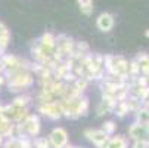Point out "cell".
<instances>
[{
    "instance_id": "13",
    "label": "cell",
    "mask_w": 149,
    "mask_h": 148,
    "mask_svg": "<svg viewBox=\"0 0 149 148\" xmlns=\"http://www.w3.org/2000/svg\"><path fill=\"white\" fill-rule=\"evenodd\" d=\"M112 113H114L118 119H124L125 116H129L130 111H129V107H127L125 101H121V102H117V105L114 107Z\"/></svg>"
},
{
    "instance_id": "34",
    "label": "cell",
    "mask_w": 149,
    "mask_h": 148,
    "mask_svg": "<svg viewBox=\"0 0 149 148\" xmlns=\"http://www.w3.org/2000/svg\"><path fill=\"white\" fill-rule=\"evenodd\" d=\"M0 89H2V88H0Z\"/></svg>"
},
{
    "instance_id": "19",
    "label": "cell",
    "mask_w": 149,
    "mask_h": 148,
    "mask_svg": "<svg viewBox=\"0 0 149 148\" xmlns=\"http://www.w3.org/2000/svg\"><path fill=\"white\" fill-rule=\"evenodd\" d=\"M89 108H90V101L86 95H83L81 101H80V105H78V113H80V117H84L87 116L89 113Z\"/></svg>"
},
{
    "instance_id": "21",
    "label": "cell",
    "mask_w": 149,
    "mask_h": 148,
    "mask_svg": "<svg viewBox=\"0 0 149 148\" xmlns=\"http://www.w3.org/2000/svg\"><path fill=\"white\" fill-rule=\"evenodd\" d=\"M129 76H140V65L136 59L129 61Z\"/></svg>"
},
{
    "instance_id": "33",
    "label": "cell",
    "mask_w": 149,
    "mask_h": 148,
    "mask_svg": "<svg viewBox=\"0 0 149 148\" xmlns=\"http://www.w3.org/2000/svg\"><path fill=\"white\" fill-rule=\"evenodd\" d=\"M148 88H149V76H148Z\"/></svg>"
},
{
    "instance_id": "20",
    "label": "cell",
    "mask_w": 149,
    "mask_h": 148,
    "mask_svg": "<svg viewBox=\"0 0 149 148\" xmlns=\"http://www.w3.org/2000/svg\"><path fill=\"white\" fill-rule=\"evenodd\" d=\"M38 40H40V43H41V45H46V46H52V48H55L56 36H55L53 33H50V31H46V33L41 36Z\"/></svg>"
},
{
    "instance_id": "27",
    "label": "cell",
    "mask_w": 149,
    "mask_h": 148,
    "mask_svg": "<svg viewBox=\"0 0 149 148\" xmlns=\"http://www.w3.org/2000/svg\"><path fill=\"white\" fill-rule=\"evenodd\" d=\"M65 148H83V147H80V145H71V144H68Z\"/></svg>"
},
{
    "instance_id": "10",
    "label": "cell",
    "mask_w": 149,
    "mask_h": 148,
    "mask_svg": "<svg viewBox=\"0 0 149 148\" xmlns=\"http://www.w3.org/2000/svg\"><path fill=\"white\" fill-rule=\"evenodd\" d=\"M58 99L52 95V93H47V92H38L36 95V102L37 105H45V104H52V102H56Z\"/></svg>"
},
{
    "instance_id": "4",
    "label": "cell",
    "mask_w": 149,
    "mask_h": 148,
    "mask_svg": "<svg viewBox=\"0 0 149 148\" xmlns=\"http://www.w3.org/2000/svg\"><path fill=\"white\" fill-rule=\"evenodd\" d=\"M84 136H86V139H89L96 148H102L106 142H108V139L111 138L102 129H86L84 130Z\"/></svg>"
},
{
    "instance_id": "12",
    "label": "cell",
    "mask_w": 149,
    "mask_h": 148,
    "mask_svg": "<svg viewBox=\"0 0 149 148\" xmlns=\"http://www.w3.org/2000/svg\"><path fill=\"white\" fill-rule=\"evenodd\" d=\"M134 121L139 123V124H148L149 123V110L146 108H139L136 113H134Z\"/></svg>"
},
{
    "instance_id": "11",
    "label": "cell",
    "mask_w": 149,
    "mask_h": 148,
    "mask_svg": "<svg viewBox=\"0 0 149 148\" xmlns=\"http://www.w3.org/2000/svg\"><path fill=\"white\" fill-rule=\"evenodd\" d=\"M77 3L83 15L90 16L93 13V0H77Z\"/></svg>"
},
{
    "instance_id": "9",
    "label": "cell",
    "mask_w": 149,
    "mask_h": 148,
    "mask_svg": "<svg viewBox=\"0 0 149 148\" xmlns=\"http://www.w3.org/2000/svg\"><path fill=\"white\" fill-rule=\"evenodd\" d=\"M134 59L139 62V65H140V74L142 76H149V53L139 52Z\"/></svg>"
},
{
    "instance_id": "17",
    "label": "cell",
    "mask_w": 149,
    "mask_h": 148,
    "mask_svg": "<svg viewBox=\"0 0 149 148\" xmlns=\"http://www.w3.org/2000/svg\"><path fill=\"white\" fill-rule=\"evenodd\" d=\"M125 104H127V107H129V111L130 113H136L139 108H142L140 99L139 98H134V96H127Z\"/></svg>"
},
{
    "instance_id": "22",
    "label": "cell",
    "mask_w": 149,
    "mask_h": 148,
    "mask_svg": "<svg viewBox=\"0 0 149 148\" xmlns=\"http://www.w3.org/2000/svg\"><path fill=\"white\" fill-rule=\"evenodd\" d=\"M2 148H21V142L18 138H9V139H5Z\"/></svg>"
},
{
    "instance_id": "14",
    "label": "cell",
    "mask_w": 149,
    "mask_h": 148,
    "mask_svg": "<svg viewBox=\"0 0 149 148\" xmlns=\"http://www.w3.org/2000/svg\"><path fill=\"white\" fill-rule=\"evenodd\" d=\"M9 41H10V31L8 30L6 25H3L2 30H0V48L6 51Z\"/></svg>"
},
{
    "instance_id": "16",
    "label": "cell",
    "mask_w": 149,
    "mask_h": 148,
    "mask_svg": "<svg viewBox=\"0 0 149 148\" xmlns=\"http://www.w3.org/2000/svg\"><path fill=\"white\" fill-rule=\"evenodd\" d=\"M108 136H114L117 133V123L114 120H106L103 124H102V128H100Z\"/></svg>"
},
{
    "instance_id": "29",
    "label": "cell",
    "mask_w": 149,
    "mask_h": 148,
    "mask_svg": "<svg viewBox=\"0 0 149 148\" xmlns=\"http://www.w3.org/2000/svg\"><path fill=\"white\" fill-rule=\"evenodd\" d=\"M145 37H148V39H149V30H146V31H145Z\"/></svg>"
},
{
    "instance_id": "18",
    "label": "cell",
    "mask_w": 149,
    "mask_h": 148,
    "mask_svg": "<svg viewBox=\"0 0 149 148\" xmlns=\"http://www.w3.org/2000/svg\"><path fill=\"white\" fill-rule=\"evenodd\" d=\"M33 148H52L47 136H36L33 138Z\"/></svg>"
},
{
    "instance_id": "7",
    "label": "cell",
    "mask_w": 149,
    "mask_h": 148,
    "mask_svg": "<svg viewBox=\"0 0 149 148\" xmlns=\"http://www.w3.org/2000/svg\"><path fill=\"white\" fill-rule=\"evenodd\" d=\"M102 148H130V139L124 135L111 136Z\"/></svg>"
},
{
    "instance_id": "30",
    "label": "cell",
    "mask_w": 149,
    "mask_h": 148,
    "mask_svg": "<svg viewBox=\"0 0 149 148\" xmlns=\"http://www.w3.org/2000/svg\"><path fill=\"white\" fill-rule=\"evenodd\" d=\"M145 128H146V132L149 133V123H148V124H145Z\"/></svg>"
},
{
    "instance_id": "25",
    "label": "cell",
    "mask_w": 149,
    "mask_h": 148,
    "mask_svg": "<svg viewBox=\"0 0 149 148\" xmlns=\"http://www.w3.org/2000/svg\"><path fill=\"white\" fill-rule=\"evenodd\" d=\"M130 148H149L145 141H130Z\"/></svg>"
},
{
    "instance_id": "23",
    "label": "cell",
    "mask_w": 149,
    "mask_h": 148,
    "mask_svg": "<svg viewBox=\"0 0 149 148\" xmlns=\"http://www.w3.org/2000/svg\"><path fill=\"white\" fill-rule=\"evenodd\" d=\"M111 113V110L106 107V105L100 101L99 104H97V107H96V114L99 116V117H102V116H105V114H109Z\"/></svg>"
},
{
    "instance_id": "24",
    "label": "cell",
    "mask_w": 149,
    "mask_h": 148,
    "mask_svg": "<svg viewBox=\"0 0 149 148\" xmlns=\"http://www.w3.org/2000/svg\"><path fill=\"white\" fill-rule=\"evenodd\" d=\"M21 142V148H33V138L30 136H22V138H18Z\"/></svg>"
},
{
    "instance_id": "5",
    "label": "cell",
    "mask_w": 149,
    "mask_h": 148,
    "mask_svg": "<svg viewBox=\"0 0 149 148\" xmlns=\"http://www.w3.org/2000/svg\"><path fill=\"white\" fill-rule=\"evenodd\" d=\"M114 24H115V19H114V15L109 13V12H102L97 19H96V27L102 31V33H109L112 28H114Z\"/></svg>"
},
{
    "instance_id": "1",
    "label": "cell",
    "mask_w": 149,
    "mask_h": 148,
    "mask_svg": "<svg viewBox=\"0 0 149 148\" xmlns=\"http://www.w3.org/2000/svg\"><path fill=\"white\" fill-rule=\"evenodd\" d=\"M5 77H6V86L9 92L16 95L28 92V89H31L34 84V76L27 68H19L10 74H6Z\"/></svg>"
},
{
    "instance_id": "8",
    "label": "cell",
    "mask_w": 149,
    "mask_h": 148,
    "mask_svg": "<svg viewBox=\"0 0 149 148\" xmlns=\"http://www.w3.org/2000/svg\"><path fill=\"white\" fill-rule=\"evenodd\" d=\"M10 104L15 105V107H25V108H30V105L33 104V96H31L28 92L18 93Z\"/></svg>"
},
{
    "instance_id": "28",
    "label": "cell",
    "mask_w": 149,
    "mask_h": 148,
    "mask_svg": "<svg viewBox=\"0 0 149 148\" xmlns=\"http://www.w3.org/2000/svg\"><path fill=\"white\" fill-rule=\"evenodd\" d=\"M3 142H5V138L0 135V148H2V145H3Z\"/></svg>"
},
{
    "instance_id": "6",
    "label": "cell",
    "mask_w": 149,
    "mask_h": 148,
    "mask_svg": "<svg viewBox=\"0 0 149 148\" xmlns=\"http://www.w3.org/2000/svg\"><path fill=\"white\" fill-rule=\"evenodd\" d=\"M148 136V132H146V128L143 124H139L136 121H133L130 126H129V138L130 141H145Z\"/></svg>"
},
{
    "instance_id": "32",
    "label": "cell",
    "mask_w": 149,
    "mask_h": 148,
    "mask_svg": "<svg viewBox=\"0 0 149 148\" xmlns=\"http://www.w3.org/2000/svg\"><path fill=\"white\" fill-rule=\"evenodd\" d=\"M2 108H3V104H2V102H0V111H2Z\"/></svg>"
},
{
    "instance_id": "2",
    "label": "cell",
    "mask_w": 149,
    "mask_h": 148,
    "mask_svg": "<svg viewBox=\"0 0 149 148\" xmlns=\"http://www.w3.org/2000/svg\"><path fill=\"white\" fill-rule=\"evenodd\" d=\"M49 142H50V147L52 148H65L68 144H70V138H68V132L58 126L55 128L50 133H49Z\"/></svg>"
},
{
    "instance_id": "31",
    "label": "cell",
    "mask_w": 149,
    "mask_h": 148,
    "mask_svg": "<svg viewBox=\"0 0 149 148\" xmlns=\"http://www.w3.org/2000/svg\"><path fill=\"white\" fill-rule=\"evenodd\" d=\"M3 25H5V24L2 22V21H0V30H2V27H3Z\"/></svg>"
},
{
    "instance_id": "15",
    "label": "cell",
    "mask_w": 149,
    "mask_h": 148,
    "mask_svg": "<svg viewBox=\"0 0 149 148\" xmlns=\"http://www.w3.org/2000/svg\"><path fill=\"white\" fill-rule=\"evenodd\" d=\"M72 86H74V89L78 92V93H84L87 90V88H89V84H90V81H87L86 79H75L74 80V83H71Z\"/></svg>"
},
{
    "instance_id": "3",
    "label": "cell",
    "mask_w": 149,
    "mask_h": 148,
    "mask_svg": "<svg viewBox=\"0 0 149 148\" xmlns=\"http://www.w3.org/2000/svg\"><path fill=\"white\" fill-rule=\"evenodd\" d=\"M37 111L47 117L49 120L52 121H56V120H61L62 119V113H61V108L58 105V101L56 102H52V104H45V105H37Z\"/></svg>"
},
{
    "instance_id": "26",
    "label": "cell",
    "mask_w": 149,
    "mask_h": 148,
    "mask_svg": "<svg viewBox=\"0 0 149 148\" xmlns=\"http://www.w3.org/2000/svg\"><path fill=\"white\" fill-rule=\"evenodd\" d=\"M140 104H142V107H143V108L149 110V93H148L143 99H140Z\"/></svg>"
}]
</instances>
